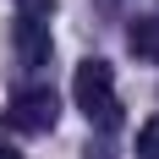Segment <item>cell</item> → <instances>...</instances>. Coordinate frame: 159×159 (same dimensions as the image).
Returning a JSON list of instances; mask_svg holds the SVG:
<instances>
[{
  "label": "cell",
  "instance_id": "obj_4",
  "mask_svg": "<svg viewBox=\"0 0 159 159\" xmlns=\"http://www.w3.org/2000/svg\"><path fill=\"white\" fill-rule=\"evenodd\" d=\"M126 44H132V55H137V61L159 66V16H137V22L126 28Z\"/></svg>",
  "mask_w": 159,
  "mask_h": 159
},
{
  "label": "cell",
  "instance_id": "obj_2",
  "mask_svg": "<svg viewBox=\"0 0 159 159\" xmlns=\"http://www.w3.org/2000/svg\"><path fill=\"white\" fill-rule=\"evenodd\" d=\"M61 121V99H55V88H16L11 104H6V126L11 132H49Z\"/></svg>",
  "mask_w": 159,
  "mask_h": 159
},
{
  "label": "cell",
  "instance_id": "obj_3",
  "mask_svg": "<svg viewBox=\"0 0 159 159\" xmlns=\"http://www.w3.org/2000/svg\"><path fill=\"white\" fill-rule=\"evenodd\" d=\"M11 44H16V61L28 66V71H44L55 39H49V22H44V16H16V22H11Z\"/></svg>",
  "mask_w": 159,
  "mask_h": 159
},
{
  "label": "cell",
  "instance_id": "obj_5",
  "mask_svg": "<svg viewBox=\"0 0 159 159\" xmlns=\"http://www.w3.org/2000/svg\"><path fill=\"white\" fill-rule=\"evenodd\" d=\"M137 159H159V115L143 121V132H137Z\"/></svg>",
  "mask_w": 159,
  "mask_h": 159
},
{
  "label": "cell",
  "instance_id": "obj_7",
  "mask_svg": "<svg viewBox=\"0 0 159 159\" xmlns=\"http://www.w3.org/2000/svg\"><path fill=\"white\" fill-rule=\"evenodd\" d=\"M0 159H22V154H16V148H11V143H0Z\"/></svg>",
  "mask_w": 159,
  "mask_h": 159
},
{
  "label": "cell",
  "instance_id": "obj_6",
  "mask_svg": "<svg viewBox=\"0 0 159 159\" xmlns=\"http://www.w3.org/2000/svg\"><path fill=\"white\" fill-rule=\"evenodd\" d=\"M16 6H22V16H49L55 11V0H16Z\"/></svg>",
  "mask_w": 159,
  "mask_h": 159
},
{
  "label": "cell",
  "instance_id": "obj_1",
  "mask_svg": "<svg viewBox=\"0 0 159 159\" xmlns=\"http://www.w3.org/2000/svg\"><path fill=\"white\" fill-rule=\"evenodd\" d=\"M71 99H77V110L88 115V126H99V132H115V126H121V93H115L110 61L88 55V61L77 66V77H71Z\"/></svg>",
  "mask_w": 159,
  "mask_h": 159
}]
</instances>
